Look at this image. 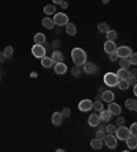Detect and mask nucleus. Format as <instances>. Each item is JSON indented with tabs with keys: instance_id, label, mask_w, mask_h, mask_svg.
Instances as JSON below:
<instances>
[{
	"instance_id": "obj_1",
	"label": "nucleus",
	"mask_w": 137,
	"mask_h": 152,
	"mask_svg": "<svg viewBox=\"0 0 137 152\" xmlns=\"http://www.w3.org/2000/svg\"><path fill=\"white\" fill-rule=\"evenodd\" d=\"M71 59H73L74 64L77 66H82L86 62V52L82 48H74L71 51Z\"/></svg>"
},
{
	"instance_id": "obj_2",
	"label": "nucleus",
	"mask_w": 137,
	"mask_h": 152,
	"mask_svg": "<svg viewBox=\"0 0 137 152\" xmlns=\"http://www.w3.org/2000/svg\"><path fill=\"white\" fill-rule=\"evenodd\" d=\"M52 21L55 22V25H58V26H64L67 22H69V17H67L64 12H55Z\"/></svg>"
},
{
	"instance_id": "obj_3",
	"label": "nucleus",
	"mask_w": 137,
	"mask_h": 152,
	"mask_svg": "<svg viewBox=\"0 0 137 152\" xmlns=\"http://www.w3.org/2000/svg\"><path fill=\"white\" fill-rule=\"evenodd\" d=\"M130 136V132H129V127H126L125 125L123 126H116V132H115V137L118 140H126L127 137Z\"/></svg>"
},
{
	"instance_id": "obj_4",
	"label": "nucleus",
	"mask_w": 137,
	"mask_h": 152,
	"mask_svg": "<svg viewBox=\"0 0 137 152\" xmlns=\"http://www.w3.org/2000/svg\"><path fill=\"white\" fill-rule=\"evenodd\" d=\"M118 81H119V80H118L115 73H107V74H104V84L107 85V86H110V88L116 86Z\"/></svg>"
},
{
	"instance_id": "obj_5",
	"label": "nucleus",
	"mask_w": 137,
	"mask_h": 152,
	"mask_svg": "<svg viewBox=\"0 0 137 152\" xmlns=\"http://www.w3.org/2000/svg\"><path fill=\"white\" fill-rule=\"evenodd\" d=\"M45 48H44V45H41V44H34V45L32 47V53L33 56L37 58V59H41V58L45 56Z\"/></svg>"
},
{
	"instance_id": "obj_6",
	"label": "nucleus",
	"mask_w": 137,
	"mask_h": 152,
	"mask_svg": "<svg viewBox=\"0 0 137 152\" xmlns=\"http://www.w3.org/2000/svg\"><path fill=\"white\" fill-rule=\"evenodd\" d=\"M103 142H104L105 145H107V148H110V149H114L118 145V138L115 137V134H105V137H104V140H103Z\"/></svg>"
},
{
	"instance_id": "obj_7",
	"label": "nucleus",
	"mask_w": 137,
	"mask_h": 152,
	"mask_svg": "<svg viewBox=\"0 0 137 152\" xmlns=\"http://www.w3.org/2000/svg\"><path fill=\"white\" fill-rule=\"evenodd\" d=\"M97 64L93 63V62H85L84 64H82V71L84 73H86V74H96L97 73Z\"/></svg>"
},
{
	"instance_id": "obj_8",
	"label": "nucleus",
	"mask_w": 137,
	"mask_h": 152,
	"mask_svg": "<svg viewBox=\"0 0 137 152\" xmlns=\"http://www.w3.org/2000/svg\"><path fill=\"white\" fill-rule=\"evenodd\" d=\"M115 53L118 55V58H129V55L132 53V48H130V47H126V45L116 47Z\"/></svg>"
},
{
	"instance_id": "obj_9",
	"label": "nucleus",
	"mask_w": 137,
	"mask_h": 152,
	"mask_svg": "<svg viewBox=\"0 0 137 152\" xmlns=\"http://www.w3.org/2000/svg\"><path fill=\"white\" fill-rule=\"evenodd\" d=\"M92 100L89 99H84L81 100L80 103H78V108H80V111H82V113H88V111L92 110Z\"/></svg>"
},
{
	"instance_id": "obj_10",
	"label": "nucleus",
	"mask_w": 137,
	"mask_h": 152,
	"mask_svg": "<svg viewBox=\"0 0 137 152\" xmlns=\"http://www.w3.org/2000/svg\"><path fill=\"white\" fill-rule=\"evenodd\" d=\"M100 99H102L103 103H111V102H114L115 96H114V93L111 91H103L100 93Z\"/></svg>"
},
{
	"instance_id": "obj_11",
	"label": "nucleus",
	"mask_w": 137,
	"mask_h": 152,
	"mask_svg": "<svg viewBox=\"0 0 137 152\" xmlns=\"http://www.w3.org/2000/svg\"><path fill=\"white\" fill-rule=\"evenodd\" d=\"M88 124H89V126H92V127H96L99 124H100V117H99V113H93V114H91V115H89Z\"/></svg>"
},
{
	"instance_id": "obj_12",
	"label": "nucleus",
	"mask_w": 137,
	"mask_h": 152,
	"mask_svg": "<svg viewBox=\"0 0 137 152\" xmlns=\"http://www.w3.org/2000/svg\"><path fill=\"white\" fill-rule=\"evenodd\" d=\"M107 110L113 114V115H116V117H118V115H121V111H122V110H121L119 104H116V103H114V102L108 103V108H107Z\"/></svg>"
},
{
	"instance_id": "obj_13",
	"label": "nucleus",
	"mask_w": 137,
	"mask_h": 152,
	"mask_svg": "<svg viewBox=\"0 0 137 152\" xmlns=\"http://www.w3.org/2000/svg\"><path fill=\"white\" fill-rule=\"evenodd\" d=\"M53 70H55L56 74H64V73H67V66L63 62H59V63L53 64Z\"/></svg>"
},
{
	"instance_id": "obj_14",
	"label": "nucleus",
	"mask_w": 137,
	"mask_h": 152,
	"mask_svg": "<svg viewBox=\"0 0 137 152\" xmlns=\"http://www.w3.org/2000/svg\"><path fill=\"white\" fill-rule=\"evenodd\" d=\"M99 117H100V121H103V122H105V124H107L108 121H111V118H113L114 115L110 113L108 110H104V108H103V110L99 113Z\"/></svg>"
},
{
	"instance_id": "obj_15",
	"label": "nucleus",
	"mask_w": 137,
	"mask_h": 152,
	"mask_svg": "<svg viewBox=\"0 0 137 152\" xmlns=\"http://www.w3.org/2000/svg\"><path fill=\"white\" fill-rule=\"evenodd\" d=\"M51 121H52V125H55V126L62 125V122H63V115H62V113H53L52 117H51Z\"/></svg>"
},
{
	"instance_id": "obj_16",
	"label": "nucleus",
	"mask_w": 137,
	"mask_h": 152,
	"mask_svg": "<svg viewBox=\"0 0 137 152\" xmlns=\"http://www.w3.org/2000/svg\"><path fill=\"white\" fill-rule=\"evenodd\" d=\"M51 59L53 60V63H59V62H63L64 55L60 52L59 50H55V51L52 52V56H51Z\"/></svg>"
},
{
	"instance_id": "obj_17",
	"label": "nucleus",
	"mask_w": 137,
	"mask_h": 152,
	"mask_svg": "<svg viewBox=\"0 0 137 152\" xmlns=\"http://www.w3.org/2000/svg\"><path fill=\"white\" fill-rule=\"evenodd\" d=\"M104 51H105V53L115 52V51H116V44L114 41L107 40V41H105V44H104Z\"/></svg>"
},
{
	"instance_id": "obj_18",
	"label": "nucleus",
	"mask_w": 137,
	"mask_h": 152,
	"mask_svg": "<svg viewBox=\"0 0 137 152\" xmlns=\"http://www.w3.org/2000/svg\"><path fill=\"white\" fill-rule=\"evenodd\" d=\"M125 141H126V145H127V148H129V149H136V147H137V138H136V136L130 134L129 137L125 140Z\"/></svg>"
},
{
	"instance_id": "obj_19",
	"label": "nucleus",
	"mask_w": 137,
	"mask_h": 152,
	"mask_svg": "<svg viewBox=\"0 0 137 152\" xmlns=\"http://www.w3.org/2000/svg\"><path fill=\"white\" fill-rule=\"evenodd\" d=\"M64 28H66V33L69 36H75V34H77V28H75V25H74V23L67 22L66 25H64Z\"/></svg>"
},
{
	"instance_id": "obj_20",
	"label": "nucleus",
	"mask_w": 137,
	"mask_h": 152,
	"mask_svg": "<svg viewBox=\"0 0 137 152\" xmlns=\"http://www.w3.org/2000/svg\"><path fill=\"white\" fill-rule=\"evenodd\" d=\"M53 60L51 59V56H44L41 58V66L42 67H45V69H51L53 66Z\"/></svg>"
},
{
	"instance_id": "obj_21",
	"label": "nucleus",
	"mask_w": 137,
	"mask_h": 152,
	"mask_svg": "<svg viewBox=\"0 0 137 152\" xmlns=\"http://www.w3.org/2000/svg\"><path fill=\"white\" fill-rule=\"evenodd\" d=\"M125 107H126L127 110H130V111H136L137 110L136 99H127L126 102H125Z\"/></svg>"
},
{
	"instance_id": "obj_22",
	"label": "nucleus",
	"mask_w": 137,
	"mask_h": 152,
	"mask_svg": "<svg viewBox=\"0 0 137 152\" xmlns=\"http://www.w3.org/2000/svg\"><path fill=\"white\" fill-rule=\"evenodd\" d=\"M42 26H44V28L45 29H48V30H52L53 28H55V22L52 21V18H44V19H42Z\"/></svg>"
},
{
	"instance_id": "obj_23",
	"label": "nucleus",
	"mask_w": 137,
	"mask_h": 152,
	"mask_svg": "<svg viewBox=\"0 0 137 152\" xmlns=\"http://www.w3.org/2000/svg\"><path fill=\"white\" fill-rule=\"evenodd\" d=\"M116 77H118V80H126L127 77H129V70L127 69H122L121 67L119 70L115 73Z\"/></svg>"
},
{
	"instance_id": "obj_24",
	"label": "nucleus",
	"mask_w": 137,
	"mask_h": 152,
	"mask_svg": "<svg viewBox=\"0 0 137 152\" xmlns=\"http://www.w3.org/2000/svg\"><path fill=\"white\" fill-rule=\"evenodd\" d=\"M104 34H105V37H107V40H110V41H115V40L118 39V33H116L115 30H111V29H108Z\"/></svg>"
},
{
	"instance_id": "obj_25",
	"label": "nucleus",
	"mask_w": 137,
	"mask_h": 152,
	"mask_svg": "<svg viewBox=\"0 0 137 152\" xmlns=\"http://www.w3.org/2000/svg\"><path fill=\"white\" fill-rule=\"evenodd\" d=\"M103 145H104V142H103L102 140H99V138H96V137L91 141V147H92L93 149H102Z\"/></svg>"
},
{
	"instance_id": "obj_26",
	"label": "nucleus",
	"mask_w": 137,
	"mask_h": 152,
	"mask_svg": "<svg viewBox=\"0 0 137 152\" xmlns=\"http://www.w3.org/2000/svg\"><path fill=\"white\" fill-rule=\"evenodd\" d=\"M47 41V37L45 34H42V33H37V34L34 36V44H44V42Z\"/></svg>"
},
{
	"instance_id": "obj_27",
	"label": "nucleus",
	"mask_w": 137,
	"mask_h": 152,
	"mask_svg": "<svg viewBox=\"0 0 137 152\" xmlns=\"http://www.w3.org/2000/svg\"><path fill=\"white\" fill-rule=\"evenodd\" d=\"M44 12H45L47 15H53L56 12V7H55L53 4H48V6L44 7Z\"/></svg>"
},
{
	"instance_id": "obj_28",
	"label": "nucleus",
	"mask_w": 137,
	"mask_h": 152,
	"mask_svg": "<svg viewBox=\"0 0 137 152\" xmlns=\"http://www.w3.org/2000/svg\"><path fill=\"white\" fill-rule=\"evenodd\" d=\"M119 66L122 69H127L129 70V66H132L129 62V58H119Z\"/></svg>"
},
{
	"instance_id": "obj_29",
	"label": "nucleus",
	"mask_w": 137,
	"mask_h": 152,
	"mask_svg": "<svg viewBox=\"0 0 137 152\" xmlns=\"http://www.w3.org/2000/svg\"><path fill=\"white\" fill-rule=\"evenodd\" d=\"M92 108H93L96 113H100V111L104 108V107H103V102H100V100H96L95 103H92Z\"/></svg>"
},
{
	"instance_id": "obj_30",
	"label": "nucleus",
	"mask_w": 137,
	"mask_h": 152,
	"mask_svg": "<svg viewBox=\"0 0 137 152\" xmlns=\"http://www.w3.org/2000/svg\"><path fill=\"white\" fill-rule=\"evenodd\" d=\"M84 71H82V66H74V69L71 70V74H73V77H81V74H82Z\"/></svg>"
},
{
	"instance_id": "obj_31",
	"label": "nucleus",
	"mask_w": 137,
	"mask_h": 152,
	"mask_svg": "<svg viewBox=\"0 0 137 152\" xmlns=\"http://www.w3.org/2000/svg\"><path fill=\"white\" fill-rule=\"evenodd\" d=\"M116 86H118L121 91H126V89H129L130 85L127 84L126 80H119V81H118V84H116Z\"/></svg>"
},
{
	"instance_id": "obj_32",
	"label": "nucleus",
	"mask_w": 137,
	"mask_h": 152,
	"mask_svg": "<svg viewBox=\"0 0 137 152\" xmlns=\"http://www.w3.org/2000/svg\"><path fill=\"white\" fill-rule=\"evenodd\" d=\"M108 29H110V26H108V23H107V22H100V23L97 25V30L100 33H105Z\"/></svg>"
},
{
	"instance_id": "obj_33",
	"label": "nucleus",
	"mask_w": 137,
	"mask_h": 152,
	"mask_svg": "<svg viewBox=\"0 0 137 152\" xmlns=\"http://www.w3.org/2000/svg\"><path fill=\"white\" fill-rule=\"evenodd\" d=\"M3 53H4V56L6 58H11L12 56V53H14V48H12V47H6V48H4V51H3Z\"/></svg>"
},
{
	"instance_id": "obj_34",
	"label": "nucleus",
	"mask_w": 137,
	"mask_h": 152,
	"mask_svg": "<svg viewBox=\"0 0 137 152\" xmlns=\"http://www.w3.org/2000/svg\"><path fill=\"white\" fill-rule=\"evenodd\" d=\"M115 132H116L115 125H107V126H105V133H108V134H115Z\"/></svg>"
},
{
	"instance_id": "obj_35",
	"label": "nucleus",
	"mask_w": 137,
	"mask_h": 152,
	"mask_svg": "<svg viewBox=\"0 0 137 152\" xmlns=\"http://www.w3.org/2000/svg\"><path fill=\"white\" fill-rule=\"evenodd\" d=\"M129 62H130V64L132 66H136L137 64V53H134V52H132L129 55Z\"/></svg>"
},
{
	"instance_id": "obj_36",
	"label": "nucleus",
	"mask_w": 137,
	"mask_h": 152,
	"mask_svg": "<svg viewBox=\"0 0 137 152\" xmlns=\"http://www.w3.org/2000/svg\"><path fill=\"white\" fill-rule=\"evenodd\" d=\"M129 132H130V134H132V136H137V124H136V122H134V124H132Z\"/></svg>"
},
{
	"instance_id": "obj_37",
	"label": "nucleus",
	"mask_w": 137,
	"mask_h": 152,
	"mask_svg": "<svg viewBox=\"0 0 137 152\" xmlns=\"http://www.w3.org/2000/svg\"><path fill=\"white\" fill-rule=\"evenodd\" d=\"M105 134H107V133H105V130H99L97 133H96V138H99V140H104V137H105Z\"/></svg>"
},
{
	"instance_id": "obj_38",
	"label": "nucleus",
	"mask_w": 137,
	"mask_h": 152,
	"mask_svg": "<svg viewBox=\"0 0 137 152\" xmlns=\"http://www.w3.org/2000/svg\"><path fill=\"white\" fill-rule=\"evenodd\" d=\"M126 124V119L123 117H119L118 115V119H116V126H123V125Z\"/></svg>"
},
{
	"instance_id": "obj_39",
	"label": "nucleus",
	"mask_w": 137,
	"mask_h": 152,
	"mask_svg": "<svg viewBox=\"0 0 137 152\" xmlns=\"http://www.w3.org/2000/svg\"><path fill=\"white\" fill-rule=\"evenodd\" d=\"M126 81H127V84H129V85H136V77L129 74V77L126 78Z\"/></svg>"
},
{
	"instance_id": "obj_40",
	"label": "nucleus",
	"mask_w": 137,
	"mask_h": 152,
	"mask_svg": "<svg viewBox=\"0 0 137 152\" xmlns=\"http://www.w3.org/2000/svg\"><path fill=\"white\" fill-rule=\"evenodd\" d=\"M108 59L111 60V62H116V60H118V55H116L115 52H111V53H108Z\"/></svg>"
},
{
	"instance_id": "obj_41",
	"label": "nucleus",
	"mask_w": 137,
	"mask_h": 152,
	"mask_svg": "<svg viewBox=\"0 0 137 152\" xmlns=\"http://www.w3.org/2000/svg\"><path fill=\"white\" fill-rule=\"evenodd\" d=\"M62 115H63V118H69V117H70V110H69V108H63Z\"/></svg>"
},
{
	"instance_id": "obj_42",
	"label": "nucleus",
	"mask_w": 137,
	"mask_h": 152,
	"mask_svg": "<svg viewBox=\"0 0 137 152\" xmlns=\"http://www.w3.org/2000/svg\"><path fill=\"white\" fill-rule=\"evenodd\" d=\"M59 45H60V41H58V40H56V41L52 42V45H51V47H53V48H56V50H58V48H59Z\"/></svg>"
},
{
	"instance_id": "obj_43",
	"label": "nucleus",
	"mask_w": 137,
	"mask_h": 152,
	"mask_svg": "<svg viewBox=\"0 0 137 152\" xmlns=\"http://www.w3.org/2000/svg\"><path fill=\"white\" fill-rule=\"evenodd\" d=\"M60 7H62V8H67V7H69V3H67L66 0H63V1L60 3Z\"/></svg>"
},
{
	"instance_id": "obj_44",
	"label": "nucleus",
	"mask_w": 137,
	"mask_h": 152,
	"mask_svg": "<svg viewBox=\"0 0 137 152\" xmlns=\"http://www.w3.org/2000/svg\"><path fill=\"white\" fill-rule=\"evenodd\" d=\"M129 74H130V75H134V77H136V75H137L136 69H133V70H130V71H129Z\"/></svg>"
},
{
	"instance_id": "obj_45",
	"label": "nucleus",
	"mask_w": 137,
	"mask_h": 152,
	"mask_svg": "<svg viewBox=\"0 0 137 152\" xmlns=\"http://www.w3.org/2000/svg\"><path fill=\"white\" fill-rule=\"evenodd\" d=\"M4 59H6V56H4V53H3V52H0V62H3Z\"/></svg>"
},
{
	"instance_id": "obj_46",
	"label": "nucleus",
	"mask_w": 137,
	"mask_h": 152,
	"mask_svg": "<svg viewBox=\"0 0 137 152\" xmlns=\"http://www.w3.org/2000/svg\"><path fill=\"white\" fill-rule=\"evenodd\" d=\"M52 1H53V4H60L63 0H52Z\"/></svg>"
},
{
	"instance_id": "obj_47",
	"label": "nucleus",
	"mask_w": 137,
	"mask_h": 152,
	"mask_svg": "<svg viewBox=\"0 0 137 152\" xmlns=\"http://www.w3.org/2000/svg\"><path fill=\"white\" fill-rule=\"evenodd\" d=\"M102 1H103V3H104V4H107V3H108V1H110V0H102Z\"/></svg>"
}]
</instances>
